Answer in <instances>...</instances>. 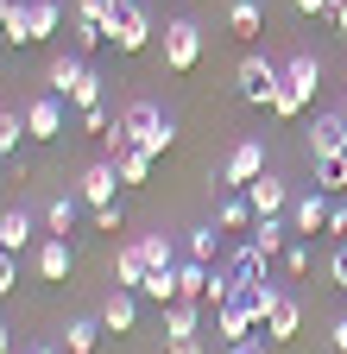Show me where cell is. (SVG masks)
Returning a JSON list of instances; mask_svg holds the SVG:
<instances>
[{
	"instance_id": "obj_1",
	"label": "cell",
	"mask_w": 347,
	"mask_h": 354,
	"mask_svg": "<svg viewBox=\"0 0 347 354\" xmlns=\"http://www.w3.org/2000/svg\"><path fill=\"white\" fill-rule=\"evenodd\" d=\"M278 82H284V64H272V57H240V70H234V95H240L246 108H272Z\"/></svg>"
},
{
	"instance_id": "obj_2",
	"label": "cell",
	"mask_w": 347,
	"mask_h": 354,
	"mask_svg": "<svg viewBox=\"0 0 347 354\" xmlns=\"http://www.w3.org/2000/svg\"><path fill=\"white\" fill-rule=\"evenodd\" d=\"M202 57V26L196 19H164V70H196Z\"/></svg>"
},
{
	"instance_id": "obj_3",
	"label": "cell",
	"mask_w": 347,
	"mask_h": 354,
	"mask_svg": "<svg viewBox=\"0 0 347 354\" xmlns=\"http://www.w3.org/2000/svg\"><path fill=\"white\" fill-rule=\"evenodd\" d=\"M303 146H310L316 165L322 158H347V120H341V108H328V114H316L310 127H303Z\"/></svg>"
},
{
	"instance_id": "obj_4",
	"label": "cell",
	"mask_w": 347,
	"mask_h": 354,
	"mask_svg": "<svg viewBox=\"0 0 347 354\" xmlns=\"http://www.w3.org/2000/svg\"><path fill=\"white\" fill-rule=\"evenodd\" d=\"M26 133L38 146H51V140H63V95H38V102H26Z\"/></svg>"
},
{
	"instance_id": "obj_5",
	"label": "cell",
	"mask_w": 347,
	"mask_h": 354,
	"mask_svg": "<svg viewBox=\"0 0 347 354\" xmlns=\"http://www.w3.org/2000/svg\"><path fill=\"white\" fill-rule=\"evenodd\" d=\"M328 215H335L328 190H303V196H290V209H284L290 234H316V228H328Z\"/></svg>"
},
{
	"instance_id": "obj_6",
	"label": "cell",
	"mask_w": 347,
	"mask_h": 354,
	"mask_svg": "<svg viewBox=\"0 0 347 354\" xmlns=\"http://www.w3.org/2000/svg\"><path fill=\"white\" fill-rule=\"evenodd\" d=\"M158 120H164V108H158V102H126V108L114 114V133H120L126 146H146L152 133H158Z\"/></svg>"
},
{
	"instance_id": "obj_7",
	"label": "cell",
	"mask_w": 347,
	"mask_h": 354,
	"mask_svg": "<svg viewBox=\"0 0 347 354\" xmlns=\"http://www.w3.org/2000/svg\"><path fill=\"white\" fill-rule=\"evenodd\" d=\"M252 177H266V146H259V140H240L228 152V165H221V184L228 190H246Z\"/></svg>"
},
{
	"instance_id": "obj_8",
	"label": "cell",
	"mask_w": 347,
	"mask_h": 354,
	"mask_svg": "<svg viewBox=\"0 0 347 354\" xmlns=\"http://www.w3.org/2000/svg\"><path fill=\"white\" fill-rule=\"evenodd\" d=\"M108 44H114L120 57H133V51H146V44H152V13H146V7H126V13L114 19Z\"/></svg>"
},
{
	"instance_id": "obj_9",
	"label": "cell",
	"mask_w": 347,
	"mask_h": 354,
	"mask_svg": "<svg viewBox=\"0 0 347 354\" xmlns=\"http://www.w3.org/2000/svg\"><path fill=\"white\" fill-rule=\"evenodd\" d=\"M38 279H45V285H63L70 272H76V253H70V234H45V241H38Z\"/></svg>"
},
{
	"instance_id": "obj_10",
	"label": "cell",
	"mask_w": 347,
	"mask_h": 354,
	"mask_svg": "<svg viewBox=\"0 0 347 354\" xmlns=\"http://www.w3.org/2000/svg\"><path fill=\"white\" fill-rule=\"evenodd\" d=\"M114 184H120L114 158H95V165H82V177H76V196L89 203V209H101V203H114Z\"/></svg>"
},
{
	"instance_id": "obj_11",
	"label": "cell",
	"mask_w": 347,
	"mask_h": 354,
	"mask_svg": "<svg viewBox=\"0 0 347 354\" xmlns=\"http://www.w3.org/2000/svg\"><path fill=\"white\" fill-rule=\"evenodd\" d=\"M246 203H252V215H284L290 209V184H284V177H252V184H246Z\"/></svg>"
},
{
	"instance_id": "obj_12",
	"label": "cell",
	"mask_w": 347,
	"mask_h": 354,
	"mask_svg": "<svg viewBox=\"0 0 347 354\" xmlns=\"http://www.w3.org/2000/svg\"><path fill=\"white\" fill-rule=\"evenodd\" d=\"M246 241L259 247V259H278V253L290 247V221H284V215H259L252 228H246Z\"/></svg>"
},
{
	"instance_id": "obj_13",
	"label": "cell",
	"mask_w": 347,
	"mask_h": 354,
	"mask_svg": "<svg viewBox=\"0 0 347 354\" xmlns=\"http://www.w3.org/2000/svg\"><path fill=\"white\" fill-rule=\"evenodd\" d=\"M82 76H89V64H82V51H57V57H51V70H45V88L70 102V88H76Z\"/></svg>"
},
{
	"instance_id": "obj_14",
	"label": "cell",
	"mask_w": 347,
	"mask_h": 354,
	"mask_svg": "<svg viewBox=\"0 0 347 354\" xmlns=\"http://www.w3.org/2000/svg\"><path fill=\"white\" fill-rule=\"evenodd\" d=\"M133 323H139L133 291H120V285H114V297L101 304V329H108V335H133Z\"/></svg>"
},
{
	"instance_id": "obj_15",
	"label": "cell",
	"mask_w": 347,
	"mask_h": 354,
	"mask_svg": "<svg viewBox=\"0 0 347 354\" xmlns=\"http://www.w3.org/2000/svg\"><path fill=\"white\" fill-rule=\"evenodd\" d=\"M215 329H221V342L234 348V342H246V335H252L259 323H252V310H246V304L234 297V304H221V310H215Z\"/></svg>"
},
{
	"instance_id": "obj_16",
	"label": "cell",
	"mask_w": 347,
	"mask_h": 354,
	"mask_svg": "<svg viewBox=\"0 0 347 354\" xmlns=\"http://www.w3.org/2000/svg\"><path fill=\"white\" fill-rule=\"evenodd\" d=\"M32 228H38V215H32V209H7V215H0V247H7V253L32 247Z\"/></svg>"
},
{
	"instance_id": "obj_17",
	"label": "cell",
	"mask_w": 347,
	"mask_h": 354,
	"mask_svg": "<svg viewBox=\"0 0 347 354\" xmlns=\"http://www.w3.org/2000/svg\"><path fill=\"white\" fill-rule=\"evenodd\" d=\"M234 297H240V304H246V310H252V323H266V317H272V310H278V304H284V291H278V285H272V279H259V285H240V291H234Z\"/></svg>"
},
{
	"instance_id": "obj_18",
	"label": "cell",
	"mask_w": 347,
	"mask_h": 354,
	"mask_svg": "<svg viewBox=\"0 0 347 354\" xmlns=\"http://www.w3.org/2000/svg\"><path fill=\"white\" fill-rule=\"evenodd\" d=\"M284 76L303 88V95H316V88H322V57H316V51H290V57H284Z\"/></svg>"
},
{
	"instance_id": "obj_19",
	"label": "cell",
	"mask_w": 347,
	"mask_h": 354,
	"mask_svg": "<svg viewBox=\"0 0 347 354\" xmlns=\"http://www.w3.org/2000/svg\"><path fill=\"white\" fill-rule=\"evenodd\" d=\"M221 221H208V228H190L184 234V259H202V266H215V253H221Z\"/></svg>"
},
{
	"instance_id": "obj_20",
	"label": "cell",
	"mask_w": 347,
	"mask_h": 354,
	"mask_svg": "<svg viewBox=\"0 0 347 354\" xmlns=\"http://www.w3.org/2000/svg\"><path fill=\"white\" fill-rule=\"evenodd\" d=\"M101 335H108V329H101V317H76V323L63 329V354H95V348H101Z\"/></svg>"
},
{
	"instance_id": "obj_21",
	"label": "cell",
	"mask_w": 347,
	"mask_h": 354,
	"mask_svg": "<svg viewBox=\"0 0 347 354\" xmlns=\"http://www.w3.org/2000/svg\"><path fill=\"white\" fill-rule=\"evenodd\" d=\"M297 329H303V304H297V297H284L272 317H266V342H297Z\"/></svg>"
},
{
	"instance_id": "obj_22",
	"label": "cell",
	"mask_w": 347,
	"mask_h": 354,
	"mask_svg": "<svg viewBox=\"0 0 347 354\" xmlns=\"http://www.w3.org/2000/svg\"><path fill=\"white\" fill-rule=\"evenodd\" d=\"M228 279H234V285H259V279H266V259H259V247H252V241H240V247H234Z\"/></svg>"
},
{
	"instance_id": "obj_23",
	"label": "cell",
	"mask_w": 347,
	"mask_h": 354,
	"mask_svg": "<svg viewBox=\"0 0 347 354\" xmlns=\"http://www.w3.org/2000/svg\"><path fill=\"white\" fill-rule=\"evenodd\" d=\"M228 32L234 38H259L266 32V7H259V0H234L228 7Z\"/></svg>"
},
{
	"instance_id": "obj_24",
	"label": "cell",
	"mask_w": 347,
	"mask_h": 354,
	"mask_svg": "<svg viewBox=\"0 0 347 354\" xmlns=\"http://www.w3.org/2000/svg\"><path fill=\"white\" fill-rule=\"evenodd\" d=\"M63 32V0H32V44Z\"/></svg>"
},
{
	"instance_id": "obj_25",
	"label": "cell",
	"mask_w": 347,
	"mask_h": 354,
	"mask_svg": "<svg viewBox=\"0 0 347 354\" xmlns=\"http://www.w3.org/2000/svg\"><path fill=\"white\" fill-rule=\"evenodd\" d=\"M196 335V304L177 297V304H164V342H190Z\"/></svg>"
},
{
	"instance_id": "obj_26",
	"label": "cell",
	"mask_w": 347,
	"mask_h": 354,
	"mask_svg": "<svg viewBox=\"0 0 347 354\" xmlns=\"http://www.w3.org/2000/svg\"><path fill=\"white\" fill-rule=\"evenodd\" d=\"M82 209H89L82 196H51V203H45V228H51V234H70Z\"/></svg>"
},
{
	"instance_id": "obj_27",
	"label": "cell",
	"mask_w": 347,
	"mask_h": 354,
	"mask_svg": "<svg viewBox=\"0 0 347 354\" xmlns=\"http://www.w3.org/2000/svg\"><path fill=\"white\" fill-rule=\"evenodd\" d=\"M208 272H215V266H202V259H184V266H177V297L202 304V297H208Z\"/></svg>"
},
{
	"instance_id": "obj_28",
	"label": "cell",
	"mask_w": 347,
	"mask_h": 354,
	"mask_svg": "<svg viewBox=\"0 0 347 354\" xmlns=\"http://www.w3.org/2000/svg\"><path fill=\"white\" fill-rule=\"evenodd\" d=\"M146 272H152V266H146V253H139V247H126V253L114 259V285H120V291H139V285H146Z\"/></svg>"
},
{
	"instance_id": "obj_29",
	"label": "cell",
	"mask_w": 347,
	"mask_h": 354,
	"mask_svg": "<svg viewBox=\"0 0 347 354\" xmlns=\"http://www.w3.org/2000/svg\"><path fill=\"white\" fill-rule=\"evenodd\" d=\"M215 221H221V228H228V234H240V228H252V221H259V215H252V203H246V190H234V196H228L221 209H215Z\"/></svg>"
},
{
	"instance_id": "obj_30",
	"label": "cell",
	"mask_w": 347,
	"mask_h": 354,
	"mask_svg": "<svg viewBox=\"0 0 347 354\" xmlns=\"http://www.w3.org/2000/svg\"><path fill=\"white\" fill-rule=\"evenodd\" d=\"M310 102H316V95H303V88L284 76V82H278V95H272V114H278V120H297V114L310 108Z\"/></svg>"
},
{
	"instance_id": "obj_31",
	"label": "cell",
	"mask_w": 347,
	"mask_h": 354,
	"mask_svg": "<svg viewBox=\"0 0 347 354\" xmlns=\"http://www.w3.org/2000/svg\"><path fill=\"white\" fill-rule=\"evenodd\" d=\"M133 247L146 253V266H152V272H158V266H177V241H170V234H139Z\"/></svg>"
},
{
	"instance_id": "obj_32",
	"label": "cell",
	"mask_w": 347,
	"mask_h": 354,
	"mask_svg": "<svg viewBox=\"0 0 347 354\" xmlns=\"http://www.w3.org/2000/svg\"><path fill=\"white\" fill-rule=\"evenodd\" d=\"M19 140H32V133H26V108H0V152H19Z\"/></svg>"
},
{
	"instance_id": "obj_33",
	"label": "cell",
	"mask_w": 347,
	"mask_h": 354,
	"mask_svg": "<svg viewBox=\"0 0 347 354\" xmlns=\"http://www.w3.org/2000/svg\"><path fill=\"white\" fill-rule=\"evenodd\" d=\"M152 304H177V266H158V272H146V285H139Z\"/></svg>"
},
{
	"instance_id": "obj_34",
	"label": "cell",
	"mask_w": 347,
	"mask_h": 354,
	"mask_svg": "<svg viewBox=\"0 0 347 354\" xmlns=\"http://www.w3.org/2000/svg\"><path fill=\"white\" fill-rule=\"evenodd\" d=\"M114 171H120V184H146V171H152V152H139V146H126V152L114 158Z\"/></svg>"
},
{
	"instance_id": "obj_35",
	"label": "cell",
	"mask_w": 347,
	"mask_h": 354,
	"mask_svg": "<svg viewBox=\"0 0 347 354\" xmlns=\"http://www.w3.org/2000/svg\"><path fill=\"white\" fill-rule=\"evenodd\" d=\"M126 7H133V0H76V13H82V19H101L108 32H114V19H120Z\"/></svg>"
},
{
	"instance_id": "obj_36",
	"label": "cell",
	"mask_w": 347,
	"mask_h": 354,
	"mask_svg": "<svg viewBox=\"0 0 347 354\" xmlns=\"http://www.w3.org/2000/svg\"><path fill=\"white\" fill-rule=\"evenodd\" d=\"M7 44H32V0H13L7 7Z\"/></svg>"
},
{
	"instance_id": "obj_37",
	"label": "cell",
	"mask_w": 347,
	"mask_h": 354,
	"mask_svg": "<svg viewBox=\"0 0 347 354\" xmlns=\"http://www.w3.org/2000/svg\"><path fill=\"white\" fill-rule=\"evenodd\" d=\"M70 38H76V51H82V57H89V51H95V44H108V26H101V19H82V13H76V26H70Z\"/></svg>"
},
{
	"instance_id": "obj_38",
	"label": "cell",
	"mask_w": 347,
	"mask_h": 354,
	"mask_svg": "<svg viewBox=\"0 0 347 354\" xmlns=\"http://www.w3.org/2000/svg\"><path fill=\"white\" fill-rule=\"evenodd\" d=\"M70 108H76V114H89V108H101V76H95V70H89V76H82V82L70 88Z\"/></svg>"
},
{
	"instance_id": "obj_39",
	"label": "cell",
	"mask_w": 347,
	"mask_h": 354,
	"mask_svg": "<svg viewBox=\"0 0 347 354\" xmlns=\"http://www.w3.org/2000/svg\"><path fill=\"white\" fill-rule=\"evenodd\" d=\"M316 190H328V196L347 190V158H322V165H316Z\"/></svg>"
},
{
	"instance_id": "obj_40",
	"label": "cell",
	"mask_w": 347,
	"mask_h": 354,
	"mask_svg": "<svg viewBox=\"0 0 347 354\" xmlns=\"http://www.w3.org/2000/svg\"><path fill=\"white\" fill-rule=\"evenodd\" d=\"M170 146H177V120H170V114H164V120H158V133H152V140H146L139 152H152V158H164Z\"/></svg>"
},
{
	"instance_id": "obj_41",
	"label": "cell",
	"mask_w": 347,
	"mask_h": 354,
	"mask_svg": "<svg viewBox=\"0 0 347 354\" xmlns=\"http://www.w3.org/2000/svg\"><path fill=\"white\" fill-rule=\"evenodd\" d=\"M89 221H95V234H120L126 209H120V203H101V209H89Z\"/></svg>"
},
{
	"instance_id": "obj_42",
	"label": "cell",
	"mask_w": 347,
	"mask_h": 354,
	"mask_svg": "<svg viewBox=\"0 0 347 354\" xmlns=\"http://www.w3.org/2000/svg\"><path fill=\"white\" fill-rule=\"evenodd\" d=\"M278 259H284V272H290V279H303V272H310V241H290Z\"/></svg>"
},
{
	"instance_id": "obj_43",
	"label": "cell",
	"mask_w": 347,
	"mask_h": 354,
	"mask_svg": "<svg viewBox=\"0 0 347 354\" xmlns=\"http://www.w3.org/2000/svg\"><path fill=\"white\" fill-rule=\"evenodd\" d=\"M82 133H95V140H108V133H114L108 108H89V114H82Z\"/></svg>"
},
{
	"instance_id": "obj_44",
	"label": "cell",
	"mask_w": 347,
	"mask_h": 354,
	"mask_svg": "<svg viewBox=\"0 0 347 354\" xmlns=\"http://www.w3.org/2000/svg\"><path fill=\"white\" fill-rule=\"evenodd\" d=\"M13 285H19V266H13L7 247H0V297H13Z\"/></svg>"
},
{
	"instance_id": "obj_45",
	"label": "cell",
	"mask_w": 347,
	"mask_h": 354,
	"mask_svg": "<svg viewBox=\"0 0 347 354\" xmlns=\"http://www.w3.org/2000/svg\"><path fill=\"white\" fill-rule=\"evenodd\" d=\"M328 272H335V285H341V291H347V241H341V247H335V259H328Z\"/></svg>"
},
{
	"instance_id": "obj_46",
	"label": "cell",
	"mask_w": 347,
	"mask_h": 354,
	"mask_svg": "<svg viewBox=\"0 0 347 354\" xmlns=\"http://www.w3.org/2000/svg\"><path fill=\"white\" fill-rule=\"evenodd\" d=\"M297 13H310V19H322V13H335V0H290Z\"/></svg>"
},
{
	"instance_id": "obj_47",
	"label": "cell",
	"mask_w": 347,
	"mask_h": 354,
	"mask_svg": "<svg viewBox=\"0 0 347 354\" xmlns=\"http://www.w3.org/2000/svg\"><path fill=\"white\" fill-rule=\"evenodd\" d=\"M7 177H13V184H26V177H32V165H26V152H13V158H7Z\"/></svg>"
},
{
	"instance_id": "obj_48",
	"label": "cell",
	"mask_w": 347,
	"mask_h": 354,
	"mask_svg": "<svg viewBox=\"0 0 347 354\" xmlns=\"http://www.w3.org/2000/svg\"><path fill=\"white\" fill-rule=\"evenodd\" d=\"M328 234H341V241H347V209H335V215H328Z\"/></svg>"
},
{
	"instance_id": "obj_49",
	"label": "cell",
	"mask_w": 347,
	"mask_h": 354,
	"mask_svg": "<svg viewBox=\"0 0 347 354\" xmlns=\"http://www.w3.org/2000/svg\"><path fill=\"white\" fill-rule=\"evenodd\" d=\"M328 19H335V32L347 38V0H335V13H328Z\"/></svg>"
},
{
	"instance_id": "obj_50",
	"label": "cell",
	"mask_w": 347,
	"mask_h": 354,
	"mask_svg": "<svg viewBox=\"0 0 347 354\" xmlns=\"http://www.w3.org/2000/svg\"><path fill=\"white\" fill-rule=\"evenodd\" d=\"M328 342H335V348H341V354H347V317H341V323H335V329H328Z\"/></svg>"
},
{
	"instance_id": "obj_51",
	"label": "cell",
	"mask_w": 347,
	"mask_h": 354,
	"mask_svg": "<svg viewBox=\"0 0 347 354\" xmlns=\"http://www.w3.org/2000/svg\"><path fill=\"white\" fill-rule=\"evenodd\" d=\"M170 354H202V342L190 335V342H170Z\"/></svg>"
},
{
	"instance_id": "obj_52",
	"label": "cell",
	"mask_w": 347,
	"mask_h": 354,
	"mask_svg": "<svg viewBox=\"0 0 347 354\" xmlns=\"http://www.w3.org/2000/svg\"><path fill=\"white\" fill-rule=\"evenodd\" d=\"M228 354H266V348H259V342H252V335H246V342H234V348H228Z\"/></svg>"
},
{
	"instance_id": "obj_53",
	"label": "cell",
	"mask_w": 347,
	"mask_h": 354,
	"mask_svg": "<svg viewBox=\"0 0 347 354\" xmlns=\"http://www.w3.org/2000/svg\"><path fill=\"white\" fill-rule=\"evenodd\" d=\"M26 354H63V348H57V342H32Z\"/></svg>"
},
{
	"instance_id": "obj_54",
	"label": "cell",
	"mask_w": 347,
	"mask_h": 354,
	"mask_svg": "<svg viewBox=\"0 0 347 354\" xmlns=\"http://www.w3.org/2000/svg\"><path fill=\"white\" fill-rule=\"evenodd\" d=\"M0 354H13V329L7 323H0Z\"/></svg>"
},
{
	"instance_id": "obj_55",
	"label": "cell",
	"mask_w": 347,
	"mask_h": 354,
	"mask_svg": "<svg viewBox=\"0 0 347 354\" xmlns=\"http://www.w3.org/2000/svg\"><path fill=\"white\" fill-rule=\"evenodd\" d=\"M7 7H13V0H0V38H7Z\"/></svg>"
},
{
	"instance_id": "obj_56",
	"label": "cell",
	"mask_w": 347,
	"mask_h": 354,
	"mask_svg": "<svg viewBox=\"0 0 347 354\" xmlns=\"http://www.w3.org/2000/svg\"><path fill=\"white\" fill-rule=\"evenodd\" d=\"M0 177H7V152H0Z\"/></svg>"
},
{
	"instance_id": "obj_57",
	"label": "cell",
	"mask_w": 347,
	"mask_h": 354,
	"mask_svg": "<svg viewBox=\"0 0 347 354\" xmlns=\"http://www.w3.org/2000/svg\"><path fill=\"white\" fill-rule=\"evenodd\" d=\"M341 120H347V95H341Z\"/></svg>"
}]
</instances>
